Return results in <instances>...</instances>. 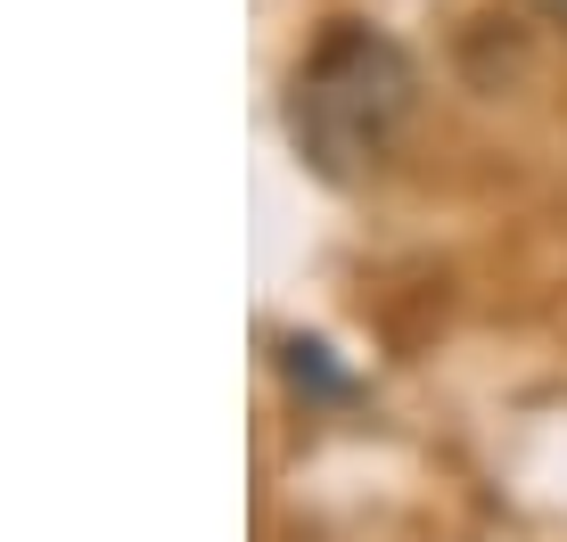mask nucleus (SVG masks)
Here are the masks:
<instances>
[{"instance_id": "nucleus-1", "label": "nucleus", "mask_w": 567, "mask_h": 542, "mask_svg": "<svg viewBox=\"0 0 567 542\" xmlns=\"http://www.w3.org/2000/svg\"><path fill=\"white\" fill-rule=\"evenodd\" d=\"M412 107H420V66L403 58V42L346 17L305 50L297 83H288V140L321 181H362L395 157Z\"/></svg>"}, {"instance_id": "nucleus-2", "label": "nucleus", "mask_w": 567, "mask_h": 542, "mask_svg": "<svg viewBox=\"0 0 567 542\" xmlns=\"http://www.w3.org/2000/svg\"><path fill=\"white\" fill-rule=\"evenodd\" d=\"M329 345H312V337H288V378H297V386H312V395H346V378L338 371H329Z\"/></svg>"}, {"instance_id": "nucleus-3", "label": "nucleus", "mask_w": 567, "mask_h": 542, "mask_svg": "<svg viewBox=\"0 0 567 542\" xmlns=\"http://www.w3.org/2000/svg\"><path fill=\"white\" fill-rule=\"evenodd\" d=\"M543 17H551V25H567V0H543Z\"/></svg>"}]
</instances>
